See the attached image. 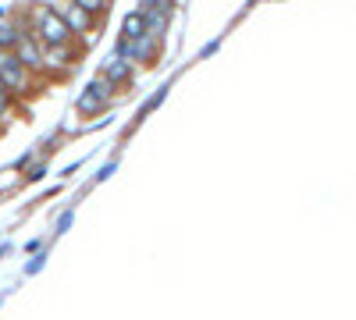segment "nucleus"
Wrapping results in <instances>:
<instances>
[{"label": "nucleus", "mask_w": 356, "mask_h": 320, "mask_svg": "<svg viewBox=\"0 0 356 320\" xmlns=\"http://www.w3.org/2000/svg\"><path fill=\"white\" fill-rule=\"evenodd\" d=\"M29 36H33L40 47H68V36L72 33H68V25L54 15V8H36Z\"/></svg>", "instance_id": "f257e3e1"}, {"label": "nucleus", "mask_w": 356, "mask_h": 320, "mask_svg": "<svg viewBox=\"0 0 356 320\" xmlns=\"http://www.w3.org/2000/svg\"><path fill=\"white\" fill-rule=\"evenodd\" d=\"M0 85H4L8 93H15V90L25 93L29 90V71L11 50H0Z\"/></svg>", "instance_id": "f03ea898"}, {"label": "nucleus", "mask_w": 356, "mask_h": 320, "mask_svg": "<svg viewBox=\"0 0 356 320\" xmlns=\"http://www.w3.org/2000/svg\"><path fill=\"white\" fill-rule=\"evenodd\" d=\"M54 15L68 25V33H72V28H75V33H89V25H93V18H89L79 4H57Z\"/></svg>", "instance_id": "7ed1b4c3"}, {"label": "nucleus", "mask_w": 356, "mask_h": 320, "mask_svg": "<svg viewBox=\"0 0 356 320\" xmlns=\"http://www.w3.org/2000/svg\"><path fill=\"white\" fill-rule=\"evenodd\" d=\"M107 96H111V82H107V78H97V82L86 90V96L79 100V110H82V114H97L100 103H107Z\"/></svg>", "instance_id": "20e7f679"}, {"label": "nucleus", "mask_w": 356, "mask_h": 320, "mask_svg": "<svg viewBox=\"0 0 356 320\" xmlns=\"http://www.w3.org/2000/svg\"><path fill=\"white\" fill-rule=\"evenodd\" d=\"M11 53L25 65V71H29V68H43V47H40L33 36H22V40H18V47H15Z\"/></svg>", "instance_id": "39448f33"}, {"label": "nucleus", "mask_w": 356, "mask_h": 320, "mask_svg": "<svg viewBox=\"0 0 356 320\" xmlns=\"http://www.w3.org/2000/svg\"><path fill=\"white\" fill-rule=\"evenodd\" d=\"M104 78L114 85V82H122V78H129V61H125V57H111V61L104 65Z\"/></svg>", "instance_id": "423d86ee"}, {"label": "nucleus", "mask_w": 356, "mask_h": 320, "mask_svg": "<svg viewBox=\"0 0 356 320\" xmlns=\"http://www.w3.org/2000/svg\"><path fill=\"white\" fill-rule=\"evenodd\" d=\"M43 65H50V68H65V65H72V53H68V47H50Z\"/></svg>", "instance_id": "0eeeda50"}, {"label": "nucleus", "mask_w": 356, "mask_h": 320, "mask_svg": "<svg viewBox=\"0 0 356 320\" xmlns=\"http://www.w3.org/2000/svg\"><path fill=\"white\" fill-rule=\"evenodd\" d=\"M22 36H25V33H18L15 25H0V50H15Z\"/></svg>", "instance_id": "6e6552de"}, {"label": "nucleus", "mask_w": 356, "mask_h": 320, "mask_svg": "<svg viewBox=\"0 0 356 320\" xmlns=\"http://www.w3.org/2000/svg\"><path fill=\"white\" fill-rule=\"evenodd\" d=\"M139 36H146V25H143V15L136 11L125 18V40H139Z\"/></svg>", "instance_id": "1a4fd4ad"}, {"label": "nucleus", "mask_w": 356, "mask_h": 320, "mask_svg": "<svg viewBox=\"0 0 356 320\" xmlns=\"http://www.w3.org/2000/svg\"><path fill=\"white\" fill-rule=\"evenodd\" d=\"M0 96H8V90H4V85H0Z\"/></svg>", "instance_id": "9d476101"}]
</instances>
